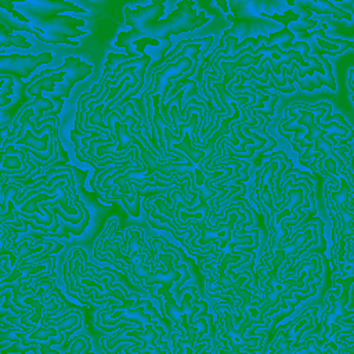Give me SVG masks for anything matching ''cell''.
Instances as JSON below:
<instances>
[{
	"label": "cell",
	"instance_id": "obj_1",
	"mask_svg": "<svg viewBox=\"0 0 354 354\" xmlns=\"http://www.w3.org/2000/svg\"><path fill=\"white\" fill-rule=\"evenodd\" d=\"M118 272L111 267H98L87 261V252L82 246H75L68 252L62 264V279L66 293L79 303L102 308L106 304L122 303L129 290L116 283Z\"/></svg>",
	"mask_w": 354,
	"mask_h": 354
},
{
	"label": "cell",
	"instance_id": "obj_2",
	"mask_svg": "<svg viewBox=\"0 0 354 354\" xmlns=\"http://www.w3.org/2000/svg\"><path fill=\"white\" fill-rule=\"evenodd\" d=\"M324 221L311 217L301 223L271 250H261L259 263L254 266V286L263 293L268 290L288 270L300 259L311 253H325L326 241L324 236Z\"/></svg>",
	"mask_w": 354,
	"mask_h": 354
},
{
	"label": "cell",
	"instance_id": "obj_3",
	"mask_svg": "<svg viewBox=\"0 0 354 354\" xmlns=\"http://www.w3.org/2000/svg\"><path fill=\"white\" fill-rule=\"evenodd\" d=\"M1 308L10 310L11 314L1 318V328H19L29 330L41 322L54 318L72 306L57 286L54 278H43L29 288H18L0 292Z\"/></svg>",
	"mask_w": 354,
	"mask_h": 354
},
{
	"label": "cell",
	"instance_id": "obj_4",
	"mask_svg": "<svg viewBox=\"0 0 354 354\" xmlns=\"http://www.w3.org/2000/svg\"><path fill=\"white\" fill-rule=\"evenodd\" d=\"M216 213L209 223L192 225L189 232L180 241L181 246L192 257L205 259L221 252L238 234L246 231L254 223V209L248 201L238 199Z\"/></svg>",
	"mask_w": 354,
	"mask_h": 354
},
{
	"label": "cell",
	"instance_id": "obj_5",
	"mask_svg": "<svg viewBox=\"0 0 354 354\" xmlns=\"http://www.w3.org/2000/svg\"><path fill=\"white\" fill-rule=\"evenodd\" d=\"M83 325V311L79 307H73L29 330L14 326L1 328L0 343H11V346H1L0 354H39L40 347L44 344L55 346L59 353H64L69 340Z\"/></svg>",
	"mask_w": 354,
	"mask_h": 354
},
{
	"label": "cell",
	"instance_id": "obj_6",
	"mask_svg": "<svg viewBox=\"0 0 354 354\" xmlns=\"http://www.w3.org/2000/svg\"><path fill=\"white\" fill-rule=\"evenodd\" d=\"M213 41V36L178 41L176 48L163 58V62L152 71L151 83L141 95L158 94L160 97V109H163L166 97H174L180 86L198 72L199 62Z\"/></svg>",
	"mask_w": 354,
	"mask_h": 354
},
{
	"label": "cell",
	"instance_id": "obj_7",
	"mask_svg": "<svg viewBox=\"0 0 354 354\" xmlns=\"http://www.w3.org/2000/svg\"><path fill=\"white\" fill-rule=\"evenodd\" d=\"M214 313V354H263L272 337L270 332L249 333L238 321V313L231 303L220 301Z\"/></svg>",
	"mask_w": 354,
	"mask_h": 354
},
{
	"label": "cell",
	"instance_id": "obj_8",
	"mask_svg": "<svg viewBox=\"0 0 354 354\" xmlns=\"http://www.w3.org/2000/svg\"><path fill=\"white\" fill-rule=\"evenodd\" d=\"M163 319L152 301L144 299L137 292H130L122 303L106 304L94 315L95 328L105 335H111L126 326L158 324Z\"/></svg>",
	"mask_w": 354,
	"mask_h": 354
},
{
	"label": "cell",
	"instance_id": "obj_9",
	"mask_svg": "<svg viewBox=\"0 0 354 354\" xmlns=\"http://www.w3.org/2000/svg\"><path fill=\"white\" fill-rule=\"evenodd\" d=\"M254 277V270H238L214 279H205V292L210 299L231 303L238 310L248 306L259 293Z\"/></svg>",
	"mask_w": 354,
	"mask_h": 354
},
{
	"label": "cell",
	"instance_id": "obj_10",
	"mask_svg": "<svg viewBox=\"0 0 354 354\" xmlns=\"http://www.w3.org/2000/svg\"><path fill=\"white\" fill-rule=\"evenodd\" d=\"M159 308L162 317L173 325V330L183 332L207 311V303L199 297L196 286L188 285L167 296Z\"/></svg>",
	"mask_w": 354,
	"mask_h": 354
},
{
	"label": "cell",
	"instance_id": "obj_11",
	"mask_svg": "<svg viewBox=\"0 0 354 354\" xmlns=\"http://www.w3.org/2000/svg\"><path fill=\"white\" fill-rule=\"evenodd\" d=\"M170 332L162 325L147 324L140 326H126L111 335H104L100 339V347L105 354H119L129 346H151L159 344L169 339Z\"/></svg>",
	"mask_w": 354,
	"mask_h": 354
},
{
	"label": "cell",
	"instance_id": "obj_12",
	"mask_svg": "<svg viewBox=\"0 0 354 354\" xmlns=\"http://www.w3.org/2000/svg\"><path fill=\"white\" fill-rule=\"evenodd\" d=\"M64 249V243L55 241L54 238H37V236H26L18 239L14 249L0 254L1 267H0V278H4L19 264L24 263H35L44 260L48 256L58 254Z\"/></svg>",
	"mask_w": 354,
	"mask_h": 354
},
{
	"label": "cell",
	"instance_id": "obj_13",
	"mask_svg": "<svg viewBox=\"0 0 354 354\" xmlns=\"http://www.w3.org/2000/svg\"><path fill=\"white\" fill-rule=\"evenodd\" d=\"M209 19L210 18L205 15V11H199V14H196L194 1L184 0L178 1L176 8L165 19L156 21L142 35L158 40H167L170 39V35L195 30L196 28L209 22Z\"/></svg>",
	"mask_w": 354,
	"mask_h": 354
},
{
	"label": "cell",
	"instance_id": "obj_14",
	"mask_svg": "<svg viewBox=\"0 0 354 354\" xmlns=\"http://www.w3.org/2000/svg\"><path fill=\"white\" fill-rule=\"evenodd\" d=\"M123 250L126 256V274L130 281L140 286L152 270V260L148 243L144 239V230L136 225L123 231Z\"/></svg>",
	"mask_w": 354,
	"mask_h": 354
},
{
	"label": "cell",
	"instance_id": "obj_15",
	"mask_svg": "<svg viewBox=\"0 0 354 354\" xmlns=\"http://www.w3.org/2000/svg\"><path fill=\"white\" fill-rule=\"evenodd\" d=\"M124 239L120 232L118 216H111L93 245V254L98 261L112 264L119 272L126 274V256L123 250Z\"/></svg>",
	"mask_w": 354,
	"mask_h": 354
},
{
	"label": "cell",
	"instance_id": "obj_16",
	"mask_svg": "<svg viewBox=\"0 0 354 354\" xmlns=\"http://www.w3.org/2000/svg\"><path fill=\"white\" fill-rule=\"evenodd\" d=\"M318 313H319L318 306H310V307H306L292 321L283 325H278L274 329L272 337L267 347H275V346L293 347L299 344L308 333L319 330L321 322L318 318Z\"/></svg>",
	"mask_w": 354,
	"mask_h": 354
},
{
	"label": "cell",
	"instance_id": "obj_17",
	"mask_svg": "<svg viewBox=\"0 0 354 354\" xmlns=\"http://www.w3.org/2000/svg\"><path fill=\"white\" fill-rule=\"evenodd\" d=\"M1 183H21L29 185L33 183L40 169L29 159V155L15 145L0 147Z\"/></svg>",
	"mask_w": 354,
	"mask_h": 354
},
{
	"label": "cell",
	"instance_id": "obj_18",
	"mask_svg": "<svg viewBox=\"0 0 354 354\" xmlns=\"http://www.w3.org/2000/svg\"><path fill=\"white\" fill-rule=\"evenodd\" d=\"M257 252H225L221 250L198 261L201 272L206 279H214L238 270H254Z\"/></svg>",
	"mask_w": 354,
	"mask_h": 354
},
{
	"label": "cell",
	"instance_id": "obj_19",
	"mask_svg": "<svg viewBox=\"0 0 354 354\" xmlns=\"http://www.w3.org/2000/svg\"><path fill=\"white\" fill-rule=\"evenodd\" d=\"M55 264L57 256H48L44 260L35 263H24L11 270L8 275L0 278V292L6 289L18 288L21 290L29 288L35 282L43 278L55 277Z\"/></svg>",
	"mask_w": 354,
	"mask_h": 354
},
{
	"label": "cell",
	"instance_id": "obj_20",
	"mask_svg": "<svg viewBox=\"0 0 354 354\" xmlns=\"http://www.w3.org/2000/svg\"><path fill=\"white\" fill-rule=\"evenodd\" d=\"M25 185L21 183L0 184V224L15 234L29 232L28 223L18 214V199Z\"/></svg>",
	"mask_w": 354,
	"mask_h": 354
},
{
	"label": "cell",
	"instance_id": "obj_21",
	"mask_svg": "<svg viewBox=\"0 0 354 354\" xmlns=\"http://www.w3.org/2000/svg\"><path fill=\"white\" fill-rule=\"evenodd\" d=\"M152 267L160 270H177L188 259L184 248L171 243L163 235L151 236L148 241Z\"/></svg>",
	"mask_w": 354,
	"mask_h": 354
},
{
	"label": "cell",
	"instance_id": "obj_22",
	"mask_svg": "<svg viewBox=\"0 0 354 354\" xmlns=\"http://www.w3.org/2000/svg\"><path fill=\"white\" fill-rule=\"evenodd\" d=\"M51 53H40L37 55L26 54H4L0 55V76H15L19 79H26L30 73L43 64H50L53 61Z\"/></svg>",
	"mask_w": 354,
	"mask_h": 354
},
{
	"label": "cell",
	"instance_id": "obj_23",
	"mask_svg": "<svg viewBox=\"0 0 354 354\" xmlns=\"http://www.w3.org/2000/svg\"><path fill=\"white\" fill-rule=\"evenodd\" d=\"M116 47H123L126 50V54H129L133 58H141L147 55L145 47H162L165 51L171 48V40H158L153 37L144 36L142 33L131 29L129 32H120L115 40Z\"/></svg>",
	"mask_w": 354,
	"mask_h": 354
},
{
	"label": "cell",
	"instance_id": "obj_24",
	"mask_svg": "<svg viewBox=\"0 0 354 354\" xmlns=\"http://www.w3.org/2000/svg\"><path fill=\"white\" fill-rule=\"evenodd\" d=\"M62 66L65 69V83L57 87L53 94H48V98H68L73 84L82 82L93 72V65L83 62L79 57L65 58Z\"/></svg>",
	"mask_w": 354,
	"mask_h": 354
},
{
	"label": "cell",
	"instance_id": "obj_25",
	"mask_svg": "<svg viewBox=\"0 0 354 354\" xmlns=\"http://www.w3.org/2000/svg\"><path fill=\"white\" fill-rule=\"evenodd\" d=\"M165 12L163 1H153L149 6H138L134 10L126 7L124 8V21L131 29L144 33L151 25L160 19Z\"/></svg>",
	"mask_w": 354,
	"mask_h": 354
},
{
	"label": "cell",
	"instance_id": "obj_26",
	"mask_svg": "<svg viewBox=\"0 0 354 354\" xmlns=\"http://www.w3.org/2000/svg\"><path fill=\"white\" fill-rule=\"evenodd\" d=\"M26 4L32 6V10L29 12L33 14V17H39V19H47L58 14H64V11L82 12V14L86 12L82 7H77L69 1H37V3H26Z\"/></svg>",
	"mask_w": 354,
	"mask_h": 354
},
{
	"label": "cell",
	"instance_id": "obj_27",
	"mask_svg": "<svg viewBox=\"0 0 354 354\" xmlns=\"http://www.w3.org/2000/svg\"><path fill=\"white\" fill-rule=\"evenodd\" d=\"M91 348V337L87 333H76L69 343L66 344V350L62 354H95L88 353ZM39 354H59L57 348H53L51 346H41L39 350Z\"/></svg>",
	"mask_w": 354,
	"mask_h": 354
},
{
	"label": "cell",
	"instance_id": "obj_28",
	"mask_svg": "<svg viewBox=\"0 0 354 354\" xmlns=\"http://www.w3.org/2000/svg\"><path fill=\"white\" fill-rule=\"evenodd\" d=\"M306 6H307V8L310 11H314V12H318V14H330L336 19H346V21H351L353 19L350 12L343 11L342 8H337L330 1H324V0L313 1V3H306Z\"/></svg>",
	"mask_w": 354,
	"mask_h": 354
},
{
	"label": "cell",
	"instance_id": "obj_29",
	"mask_svg": "<svg viewBox=\"0 0 354 354\" xmlns=\"http://www.w3.org/2000/svg\"><path fill=\"white\" fill-rule=\"evenodd\" d=\"M0 46L1 47H18V48H30L32 44L26 40L24 35H12L3 25H0Z\"/></svg>",
	"mask_w": 354,
	"mask_h": 354
},
{
	"label": "cell",
	"instance_id": "obj_30",
	"mask_svg": "<svg viewBox=\"0 0 354 354\" xmlns=\"http://www.w3.org/2000/svg\"><path fill=\"white\" fill-rule=\"evenodd\" d=\"M314 35H315V37H318V39H321V40H324V41L329 43L332 47H335V50H336V51H324V54H326V55H332V57H335V55L342 54V53H343V51H346L347 48H354V41H351V40H342V39H332V37H328V36L325 35V32H324V30L314 32Z\"/></svg>",
	"mask_w": 354,
	"mask_h": 354
},
{
	"label": "cell",
	"instance_id": "obj_31",
	"mask_svg": "<svg viewBox=\"0 0 354 354\" xmlns=\"http://www.w3.org/2000/svg\"><path fill=\"white\" fill-rule=\"evenodd\" d=\"M311 14V11H303V12H295L293 10H288L285 11L283 14H272V15H268L266 12H261V17H266V18H270V19H274L277 22H282L285 25V28H288L289 24H293L296 21H299L300 18H308V15Z\"/></svg>",
	"mask_w": 354,
	"mask_h": 354
},
{
	"label": "cell",
	"instance_id": "obj_32",
	"mask_svg": "<svg viewBox=\"0 0 354 354\" xmlns=\"http://www.w3.org/2000/svg\"><path fill=\"white\" fill-rule=\"evenodd\" d=\"M15 76H0V106L6 108L8 104H11V98L8 95L14 94V86H15Z\"/></svg>",
	"mask_w": 354,
	"mask_h": 354
},
{
	"label": "cell",
	"instance_id": "obj_33",
	"mask_svg": "<svg viewBox=\"0 0 354 354\" xmlns=\"http://www.w3.org/2000/svg\"><path fill=\"white\" fill-rule=\"evenodd\" d=\"M301 344L304 346V348L307 350L308 354H326L324 347H322V339H321V333L319 330L308 333L303 340Z\"/></svg>",
	"mask_w": 354,
	"mask_h": 354
},
{
	"label": "cell",
	"instance_id": "obj_34",
	"mask_svg": "<svg viewBox=\"0 0 354 354\" xmlns=\"http://www.w3.org/2000/svg\"><path fill=\"white\" fill-rule=\"evenodd\" d=\"M134 59L133 57H130L129 54H116V53H109L106 57V61L104 64V72H102V77L111 75L120 64L127 62Z\"/></svg>",
	"mask_w": 354,
	"mask_h": 354
},
{
	"label": "cell",
	"instance_id": "obj_35",
	"mask_svg": "<svg viewBox=\"0 0 354 354\" xmlns=\"http://www.w3.org/2000/svg\"><path fill=\"white\" fill-rule=\"evenodd\" d=\"M293 39H295V33H293L289 28H283V29L279 30V32L271 33V35L268 36V43L264 44V46H268V47H270V46L277 44V46L282 47V46H285V44H290V43L293 41Z\"/></svg>",
	"mask_w": 354,
	"mask_h": 354
},
{
	"label": "cell",
	"instance_id": "obj_36",
	"mask_svg": "<svg viewBox=\"0 0 354 354\" xmlns=\"http://www.w3.org/2000/svg\"><path fill=\"white\" fill-rule=\"evenodd\" d=\"M69 169L72 170L73 173V178H75V184H76V189L77 192L79 191H83L84 189V183H86V178H87V171L86 170H82L79 167H75L72 165H69Z\"/></svg>",
	"mask_w": 354,
	"mask_h": 354
},
{
	"label": "cell",
	"instance_id": "obj_37",
	"mask_svg": "<svg viewBox=\"0 0 354 354\" xmlns=\"http://www.w3.org/2000/svg\"><path fill=\"white\" fill-rule=\"evenodd\" d=\"M330 232L335 234V235H337L339 238L347 241V242L353 246V250H354V225L350 227V228L346 230V231H342V232H336V231H332V230H330Z\"/></svg>",
	"mask_w": 354,
	"mask_h": 354
},
{
	"label": "cell",
	"instance_id": "obj_38",
	"mask_svg": "<svg viewBox=\"0 0 354 354\" xmlns=\"http://www.w3.org/2000/svg\"><path fill=\"white\" fill-rule=\"evenodd\" d=\"M339 350L343 354H354V340H344L339 344Z\"/></svg>",
	"mask_w": 354,
	"mask_h": 354
},
{
	"label": "cell",
	"instance_id": "obj_39",
	"mask_svg": "<svg viewBox=\"0 0 354 354\" xmlns=\"http://www.w3.org/2000/svg\"><path fill=\"white\" fill-rule=\"evenodd\" d=\"M0 136H1V144L6 142V141L10 138V136H11V127H10L8 124L1 126V129H0Z\"/></svg>",
	"mask_w": 354,
	"mask_h": 354
},
{
	"label": "cell",
	"instance_id": "obj_40",
	"mask_svg": "<svg viewBox=\"0 0 354 354\" xmlns=\"http://www.w3.org/2000/svg\"><path fill=\"white\" fill-rule=\"evenodd\" d=\"M217 6H220L223 10H224V12L228 15L230 14V11H228V3H225V1H217L216 3Z\"/></svg>",
	"mask_w": 354,
	"mask_h": 354
},
{
	"label": "cell",
	"instance_id": "obj_41",
	"mask_svg": "<svg viewBox=\"0 0 354 354\" xmlns=\"http://www.w3.org/2000/svg\"><path fill=\"white\" fill-rule=\"evenodd\" d=\"M162 354H171V348H170V344H169V347L162 353Z\"/></svg>",
	"mask_w": 354,
	"mask_h": 354
},
{
	"label": "cell",
	"instance_id": "obj_42",
	"mask_svg": "<svg viewBox=\"0 0 354 354\" xmlns=\"http://www.w3.org/2000/svg\"><path fill=\"white\" fill-rule=\"evenodd\" d=\"M353 6H354V4H353Z\"/></svg>",
	"mask_w": 354,
	"mask_h": 354
}]
</instances>
